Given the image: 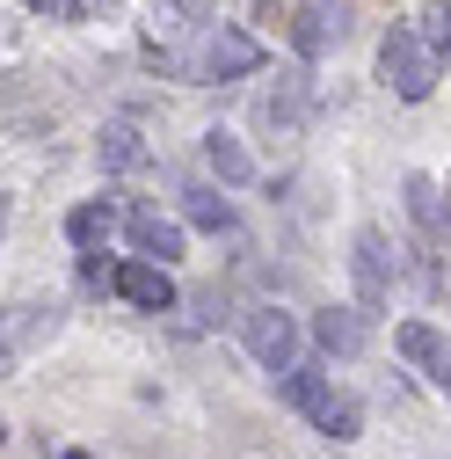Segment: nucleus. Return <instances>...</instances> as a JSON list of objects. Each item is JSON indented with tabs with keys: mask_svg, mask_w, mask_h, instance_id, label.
I'll return each mask as SVG.
<instances>
[{
	"mask_svg": "<svg viewBox=\"0 0 451 459\" xmlns=\"http://www.w3.org/2000/svg\"><path fill=\"white\" fill-rule=\"evenodd\" d=\"M183 219L204 226V234H234V204H226L218 190H183Z\"/></svg>",
	"mask_w": 451,
	"mask_h": 459,
	"instance_id": "nucleus-12",
	"label": "nucleus"
},
{
	"mask_svg": "<svg viewBox=\"0 0 451 459\" xmlns=\"http://www.w3.org/2000/svg\"><path fill=\"white\" fill-rule=\"evenodd\" d=\"M59 459H88V452H81V445H73V452H59Z\"/></svg>",
	"mask_w": 451,
	"mask_h": 459,
	"instance_id": "nucleus-23",
	"label": "nucleus"
},
{
	"mask_svg": "<svg viewBox=\"0 0 451 459\" xmlns=\"http://www.w3.org/2000/svg\"><path fill=\"white\" fill-rule=\"evenodd\" d=\"M313 335H320V351H328V358H357L371 328H364L357 307H328V314H313Z\"/></svg>",
	"mask_w": 451,
	"mask_h": 459,
	"instance_id": "nucleus-9",
	"label": "nucleus"
},
{
	"mask_svg": "<svg viewBox=\"0 0 451 459\" xmlns=\"http://www.w3.org/2000/svg\"><path fill=\"white\" fill-rule=\"evenodd\" d=\"M343 30H350V0H306L292 37H299V51H306V59H320L328 44H343Z\"/></svg>",
	"mask_w": 451,
	"mask_h": 459,
	"instance_id": "nucleus-8",
	"label": "nucleus"
},
{
	"mask_svg": "<svg viewBox=\"0 0 451 459\" xmlns=\"http://www.w3.org/2000/svg\"><path fill=\"white\" fill-rule=\"evenodd\" d=\"M66 234H73V248H88V255H95L109 234H117V212H109V204H81V212L66 219Z\"/></svg>",
	"mask_w": 451,
	"mask_h": 459,
	"instance_id": "nucleus-14",
	"label": "nucleus"
},
{
	"mask_svg": "<svg viewBox=\"0 0 451 459\" xmlns=\"http://www.w3.org/2000/svg\"><path fill=\"white\" fill-rule=\"evenodd\" d=\"M415 37L437 51V59H451V0H422V15H415Z\"/></svg>",
	"mask_w": 451,
	"mask_h": 459,
	"instance_id": "nucleus-17",
	"label": "nucleus"
},
{
	"mask_svg": "<svg viewBox=\"0 0 451 459\" xmlns=\"http://www.w3.org/2000/svg\"><path fill=\"white\" fill-rule=\"evenodd\" d=\"M204 160H211V176L218 183H255V160L234 132H204Z\"/></svg>",
	"mask_w": 451,
	"mask_h": 459,
	"instance_id": "nucleus-11",
	"label": "nucleus"
},
{
	"mask_svg": "<svg viewBox=\"0 0 451 459\" xmlns=\"http://www.w3.org/2000/svg\"><path fill=\"white\" fill-rule=\"evenodd\" d=\"M408 212H415L422 234H444V197H437V183H430V176H408Z\"/></svg>",
	"mask_w": 451,
	"mask_h": 459,
	"instance_id": "nucleus-18",
	"label": "nucleus"
},
{
	"mask_svg": "<svg viewBox=\"0 0 451 459\" xmlns=\"http://www.w3.org/2000/svg\"><path fill=\"white\" fill-rule=\"evenodd\" d=\"M306 416H313V430H320L328 445H350V437H357V423H364V409H357L350 394H335V386H328V394L313 401Z\"/></svg>",
	"mask_w": 451,
	"mask_h": 459,
	"instance_id": "nucleus-10",
	"label": "nucleus"
},
{
	"mask_svg": "<svg viewBox=\"0 0 451 459\" xmlns=\"http://www.w3.org/2000/svg\"><path fill=\"white\" fill-rule=\"evenodd\" d=\"M124 234H132V248L153 255V263H175V255H183V219H167V212H153V204H132V212H124Z\"/></svg>",
	"mask_w": 451,
	"mask_h": 459,
	"instance_id": "nucleus-7",
	"label": "nucleus"
},
{
	"mask_svg": "<svg viewBox=\"0 0 451 459\" xmlns=\"http://www.w3.org/2000/svg\"><path fill=\"white\" fill-rule=\"evenodd\" d=\"M241 335H248V358H255L269 379L292 372V365H299V342H306L285 307H248V314H241Z\"/></svg>",
	"mask_w": 451,
	"mask_h": 459,
	"instance_id": "nucleus-3",
	"label": "nucleus"
},
{
	"mask_svg": "<svg viewBox=\"0 0 451 459\" xmlns=\"http://www.w3.org/2000/svg\"><path fill=\"white\" fill-rule=\"evenodd\" d=\"M175 8H183V15H190V22H204V15H211V8H218V0H175Z\"/></svg>",
	"mask_w": 451,
	"mask_h": 459,
	"instance_id": "nucleus-20",
	"label": "nucleus"
},
{
	"mask_svg": "<svg viewBox=\"0 0 451 459\" xmlns=\"http://www.w3.org/2000/svg\"><path fill=\"white\" fill-rule=\"evenodd\" d=\"M350 270H357V299L386 307V292H393V248H386L379 226H364V234L350 241Z\"/></svg>",
	"mask_w": 451,
	"mask_h": 459,
	"instance_id": "nucleus-5",
	"label": "nucleus"
},
{
	"mask_svg": "<svg viewBox=\"0 0 451 459\" xmlns=\"http://www.w3.org/2000/svg\"><path fill=\"white\" fill-rule=\"evenodd\" d=\"M437 66H444V59H437V51H430L408 22L386 30V44H379V81L401 95V102H422V95L437 88Z\"/></svg>",
	"mask_w": 451,
	"mask_h": 459,
	"instance_id": "nucleus-1",
	"label": "nucleus"
},
{
	"mask_svg": "<svg viewBox=\"0 0 451 459\" xmlns=\"http://www.w3.org/2000/svg\"><path fill=\"white\" fill-rule=\"evenodd\" d=\"M393 342H401V358H408V365H422V372H437V365L451 358V351H444V335H437L430 321H408V328L393 335Z\"/></svg>",
	"mask_w": 451,
	"mask_h": 459,
	"instance_id": "nucleus-13",
	"label": "nucleus"
},
{
	"mask_svg": "<svg viewBox=\"0 0 451 459\" xmlns=\"http://www.w3.org/2000/svg\"><path fill=\"white\" fill-rule=\"evenodd\" d=\"M430 386H437V394H444V401H451V358H444V365H437V372H430Z\"/></svg>",
	"mask_w": 451,
	"mask_h": 459,
	"instance_id": "nucleus-21",
	"label": "nucleus"
},
{
	"mask_svg": "<svg viewBox=\"0 0 451 459\" xmlns=\"http://www.w3.org/2000/svg\"><path fill=\"white\" fill-rule=\"evenodd\" d=\"M277 394H285L292 409H313V401L328 394V372L320 365H292V372H277Z\"/></svg>",
	"mask_w": 451,
	"mask_h": 459,
	"instance_id": "nucleus-15",
	"label": "nucleus"
},
{
	"mask_svg": "<svg viewBox=\"0 0 451 459\" xmlns=\"http://www.w3.org/2000/svg\"><path fill=\"white\" fill-rule=\"evenodd\" d=\"M0 241H8V190H0Z\"/></svg>",
	"mask_w": 451,
	"mask_h": 459,
	"instance_id": "nucleus-22",
	"label": "nucleus"
},
{
	"mask_svg": "<svg viewBox=\"0 0 451 459\" xmlns=\"http://www.w3.org/2000/svg\"><path fill=\"white\" fill-rule=\"evenodd\" d=\"M139 160H146V139L132 125H109L102 132V168H117V176H124V168H139Z\"/></svg>",
	"mask_w": 451,
	"mask_h": 459,
	"instance_id": "nucleus-16",
	"label": "nucleus"
},
{
	"mask_svg": "<svg viewBox=\"0 0 451 459\" xmlns=\"http://www.w3.org/2000/svg\"><path fill=\"white\" fill-rule=\"evenodd\" d=\"M44 22H88V0H30Z\"/></svg>",
	"mask_w": 451,
	"mask_h": 459,
	"instance_id": "nucleus-19",
	"label": "nucleus"
},
{
	"mask_svg": "<svg viewBox=\"0 0 451 459\" xmlns=\"http://www.w3.org/2000/svg\"><path fill=\"white\" fill-rule=\"evenodd\" d=\"M117 292L139 314H167L175 307V277H167V263H153V255H132V263H117Z\"/></svg>",
	"mask_w": 451,
	"mask_h": 459,
	"instance_id": "nucleus-6",
	"label": "nucleus"
},
{
	"mask_svg": "<svg viewBox=\"0 0 451 459\" xmlns=\"http://www.w3.org/2000/svg\"><path fill=\"white\" fill-rule=\"evenodd\" d=\"M262 66V44L248 37V30H204V44H197V59H190V74L197 81H248Z\"/></svg>",
	"mask_w": 451,
	"mask_h": 459,
	"instance_id": "nucleus-4",
	"label": "nucleus"
},
{
	"mask_svg": "<svg viewBox=\"0 0 451 459\" xmlns=\"http://www.w3.org/2000/svg\"><path fill=\"white\" fill-rule=\"evenodd\" d=\"M51 335H59V307L51 299H8L0 307V379H15L30 365V351H44Z\"/></svg>",
	"mask_w": 451,
	"mask_h": 459,
	"instance_id": "nucleus-2",
	"label": "nucleus"
}]
</instances>
